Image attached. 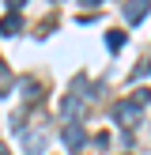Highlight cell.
<instances>
[{"instance_id":"1","label":"cell","mask_w":151,"mask_h":155,"mask_svg":"<svg viewBox=\"0 0 151 155\" xmlns=\"http://www.w3.org/2000/svg\"><path fill=\"white\" fill-rule=\"evenodd\" d=\"M19 144H23V155H42L45 144H49V129H45V121H30V125H23Z\"/></svg>"},{"instance_id":"2","label":"cell","mask_w":151,"mask_h":155,"mask_svg":"<svg viewBox=\"0 0 151 155\" xmlns=\"http://www.w3.org/2000/svg\"><path fill=\"white\" fill-rule=\"evenodd\" d=\"M83 87H87V83H83V80H76V87L68 91L64 98H60V114H64L68 121H72V117H79V114H83V106L95 98V95H83Z\"/></svg>"},{"instance_id":"3","label":"cell","mask_w":151,"mask_h":155,"mask_svg":"<svg viewBox=\"0 0 151 155\" xmlns=\"http://www.w3.org/2000/svg\"><path fill=\"white\" fill-rule=\"evenodd\" d=\"M113 121H117V125H125V129H136V125L143 121V106L136 102V98H125V102L113 106Z\"/></svg>"},{"instance_id":"4","label":"cell","mask_w":151,"mask_h":155,"mask_svg":"<svg viewBox=\"0 0 151 155\" xmlns=\"http://www.w3.org/2000/svg\"><path fill=\"white\" fill-rule=\"evenodd\" d=\"M83 144H87L83 125H79V121H68V125H64V148H68V151H79Z\"/></svg>"},{"instance_id":"5","label":"cell","mask_w":151,"mask_h":155,"mask_svg":"<svg viewBox=\"0 0 151 155\" xmlns=\"http://www.w3.org/2000/svg\"><path fill=\"white\" fill-rule=\"evenodd\" d=\"M147 12H151V4H147V0L125 4V19H128V23H140V19H147Z\"/></svg>"},{"instance_id":"6","label":"cell","mask_w":151,"mask_h":155,"mask_svg":"<svg viewBox=\"0 0 151 155\" xmlns=\"http://www.w3.org/2000/svg\"><path fill=\"white\" fill-rule=\"evenodd\" d=\"M19 30H23V15L19 12H8L0 19V34H19Z\"/></svg>"},{"instance_id":"7","label":"cell","mask_w":151,"mask_h":155,"mask_svg":"<svg viewBox=\"0 0 151 155\" xmlns=\"http://www.w3.org/2000/svg\"><path fill=\"white\" fill-rule=\"evenodd\" d=\"M19 95H23V102H38V95H42V87H38V80H19Z\"/></svg>"},{"instance_id":"8","label":"cell","mask_w":151,"mask_h":155,"mask_svg":"<svg viewBox=\"0 0 151 155\" xmlns=\"http://www.w3.org/2000/svg\"><path fill=\"white\" fill-rule=\"evenodd\" d=\"M106 45H110V49H121V45H125V34H121V30H106Z\"/></svg>"},{"instance_id":"9","label":"cell","mask_w":151,"mask_h":155,"mask_svg":"<svg viewBox=\"0 0 151 155\" xmlns=\"http://www.w3.org/2000/svg\"><path fill=\"white\" fill-rule=\"evenodd\" d=\"M128 98H136V102H140V106H147L151 91H147V87H136V91H132V95H128Z\"/></svg>"},{"instance_id":"10","label":"cell","mask_w":151,"mask_h":155,"mask_svg":"<svg viewBox=\"0 0 151 155\" xmlns=\"http://www.w3.org/2000/svg\"><path fill=\"white\" fill-rule=\"evenodd\" d=\"M143 72H151V57H147V64H143Z\"/></svg>"},{"instance_id":"11","label":"cell","mask_w":151,"mask_h":155,"mask_svg":"<svg viewBox=\"0 0 151 155\" xmlns=\"http://www.w3.org/2000/svg\"><path fill=\"white\" fill-rule=\"evenodd\" d=\"M0 155H8V148H4V144H0Z\"/></svg>"}]
</instances>
